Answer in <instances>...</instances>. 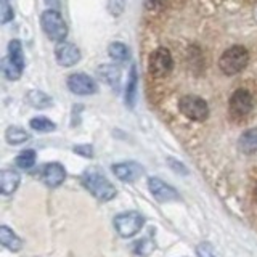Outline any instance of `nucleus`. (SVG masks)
Returning a JSON list of instances; mask_svg holds the SVG:
<instances>
[{
	"label": "nucleus",
	"mask_w": 257,
	"mask_h": 257,
	"mask_svg": "<svg viewBox=\"0 0 257 257\" xmlns=\"http://www.w3.org/2000/svg\"><path fill=\"white\" fill-rule=\"evenodd\" d=\"M80 182H82V185L87 188V191H90L96 199L103 201V203L111 201L117 195V190L114 185L108 180L106 175L101 174L100 171H96V169H88V171H85L80 175Z\"/></svg>",
	"instance_id": "nucleus-1"
},
{
	"label": "nucleus",
	"mask_w": 257,
	"mask_h": 257,
	"mask_svg": "<svg viewBox=\"0 0 257 257\" xmlns=\"http://www.w3.org/2000/svg\"><path fill=\"white\" fill-rule=\"evenodd\" d=\"M249 63V52L243 45H233L227 48L219 58V68L225 76L239 74Z\"/></svg>",
	"instance_id": "nucleus-2"
},
{
	"label": "nucleus",
	"mask_w": 257,
	"mask_h": 257,
	"mask_svg": "<svg viewBox=\"0 0 257 257\" xmlns=\"http://www.w3.org/2000/svg\"><path fill=\"white\" fill-rule=\"evenodd\" d=\"M40 24H42L44 32L52 40L58 44L64 42V39L68 36V26L58 10H52V8L45 10L40 15Z\"/></svg>",
	"instance_id": "nucleus-3"
},
{
	"label": "nucleus",
	"mask_w": 257,
	"mask_h": 257,
	"mask_svg": "<svg viewBox=\"0 0 257 257\" xmlns=\"http://www.w3.org/2000/svg\"><path fill=\"white\" fill-rule=\"evenodd\" d=\"M145 225V217L137 211H128L117 214L114 217V228L122 238H132Z\"/></svg>",
	"instance_id": "nucleus-4"
},
{
	"label": "nucleus",
	"mask_w": 257,
	"mask_h": 257,
	"mask_svg": "<svg viewBox=\"0 0 257 257\" xmlns=\"http://www.w3.org/2000/svg\"><path fill=\"white\" fill-rule=\"evenodd\" d=\"M254 101L252 95L249 93L246 88H238L231 93L228 101V112L235 120H241L249 116V112L252 111Z\"/></svg>",
	"instance_id": "nucleus-5"
},
{
	"label": "nucleus",
	"mask_w": 257,
	"mask_h": 257,
	"mask_svg": "<svg viewBox=\"0 0 257 257\" xmlns=\"http://www.w3.org/2000/svg\"><path fill=\"white\" fill-rule=\"evenodd\" d=\"M174 68V58L164 47L156 48L148 58V71L153 77H166Z\"/></svg>",
	"instance_id": "nucleus-6"
},
{
	"label": "nucleus",
	"mask_w": 257,
	"mask_h": 257,
	"mask_svg": "<svg viewBox=\"0 0 257 257\" xmlns=\"http://www.w3.org/2000/svg\"><path fill=\"white\" fill-rule=\"evenodd\" d=\"M179 109L183 116L191 120H204L209 116V106L206 100L198 95H185L179 101Z\"/></svg>",
	"instance_id": "nucleus-7"
},
{
	"label": "nucleus",
	"mask_w": 257,
	"mask_h": 257,
	"mask_svg": "<svg viewBox=\"0 0 257 257\" xmlns=\"http://www.w3.org/2000/svg\"><path fill=\"white\" fill-rule=\"evenodd\" d=\"M148 188L151 191V195L155 196V199L159 201V203H174V201L180 199L179 191L161 179H158V177L148 179Z\"/></svg>",
	"instance_id": "nucleus-8"
},
{
	"label": "nucleus",
	"mask_w": 257,
	"mask_h": 257,
	"mask_svg": "<svg viewBox=\"0 0 257 257\" xmlns=\"http://www.w3.org/2000/svg\"><path fill=\"white\" fill-rule=\"evenodd\" d=\"M66 84L74 95H93L98 90L95 80L84 72H74V74L68 76Z\"/></svg>",
	"instance_id": "nucleus-9"
},
{
	"label": "nucleus",
	"mask_w": 257,
	"mask_h": 257,
	"mask_svg": "<svg viewBox=\"0 0 257 257\" xmlns=\"http://www.w3.org/2000/svg\"><path fill=\"white\" fill-rule=\"evenodd\" d=\"M55 58H56V61H58L60 66L71 68V66H74V64L79 63L80 52L74 44L64 40V42H60L55 47Z\"/></svg>",
	"instance_id": "nucleus-10"
},
{
	"label": "nucleus",
	"mask_w": 257,
	"mask_h": 257,
	"mask_svg": "<svg viewBox=\"0 0 257 257\" xmlns=\"http://www.w3.org/2000/svg\"><path fill=\"white\" fill-rule=\"evenodd\" d=\"M112 172L117 177L119 180L132 183L135 180H139L143 175V167L140 164L134 163V161H128V163H119L112 166Z\"/></svg>",
	"instance_id": "nucleus-11"
},
{
	"label": "nucleus",
	"mask_w": 257,
	"mask_h": 257,
	"mask_svg": "<svg viewBox=\"0 0 257 257\" xmlns=\"http://www.w3.org/2000/svg\"><path fill=\"white\" fill-rule=\"evenodd\" d=\"M66 180V171L60 163H48L42 169V182L47 187L56 188Z\"/></svg>",
	"instance_id": "nucleus-12"
},
{
	"label": "nucleus",
	"mask_w": 257,
	"mask_h": 257,
	"mask_svg": "<svg viewBox=\"0 0 257 257\" xmlns=\"http://www.w3.org/2000/svg\"><path fill=\"white\" fill-rule=\"evenodd\" d=\"M21 183V175L16 171H10V169H5V171L0 172V193L4 196H10L18 190Z\"/></svg>",
	"instance_id": "nucleus-13"
},
{
	"label": "nucleus",
	"mask_w": 257,
	"mask_h": 257,
	"mask_svg": "<svg viewBox=\"0 0 257 257\" xmlns=\"http://www.w3.org/2000/svg\"><path fill=\"white\" fill-rule=\"evenodd\" d=\"M96 72H98V76L101 80H104L111 88H114V90L117 92L119 87H120V69L117 66H114V64H103V66H100L98 69H96Z\"/></svg>",
	"instance_id": "nucleus-14"
},
{
	"label": "nucleus",
	"mask_w": 257,
	"mask_h": 257,
	"mask_svg": "<svg viewBox=\"0 0 257 257\" xmlns=\"http://www.w3.org/2000/svg\"><path fill=\"white\" fill-rule=\"evenodd\" d=\"M0 244H2L4 247H7L8 251L18 252L23 247V239L16 235L13 230L2 225V227H0Z\"/></svg>",
	"instance_id": "nucleus-15"
},
{
	"label": "nucleus",
	"mask_w": 257,
	"mask_h": 257,
	"mask_svg": "<svg viewBox=\"0 0 257 257\" xmlns=\"http://www.w3.org/2000/svg\"><path fill=\"white\" fill-rule=\"evenodd\" d=\"M137 85H139V72H137V66L132 64L131 72H128V79H127V87H125V104L128 108L135 106V100H137Z\"/></svg>",
	"instance_id": "nucleus-16"
},
{
	"label": "nucleus",
	"mask_w": 257,
	"mask_h": 257,
	"mask_svg": "<svg viewBox=\"0 0 257 257\" xmlns=\"http://www.w3.org/2000/svg\"><path fill=\"white\" fill-rule=\"evenodd\" d=\"M238 147L244 155L257 153V128H249L241 135L238 140Z\"/></svg>",
	"instance_id": "nucleus-17"
},
{
	"label": "nucleus",
	"mask_w": 257,
	"mask_h": 257,
	"mask_svg": "<svg viewBox=\"0 0 257 257\" xmlns=\"http://www.w3.org/2000/svg\"><path fill=\"white\" fill-rule=\"evenodd\" d=\"M26 101L31 104L32 108H36V109H44V108H48V106H52V104H53L52 96H48L42 90H31V92H28Z\"/></svg>",
	"instance_id": "nucleus-18"
},
{
	"label": "nucleus",
	"mask_w": 257,
	"mask_h": 257,
	"mask_svg": "<svg viewBox=\"0 0 257 257\" xmlns=\"http://www.w3.org/2000/svg\"><path fill=\"white\" fill-rule=\"evenodd\" d=\"M7 58L10 60L13 64H16L21 71L24 69V53H23V45L20 40H12L10 44H8V55Z\"/></svg>",
	"instance_id": "nucleus-19"
},
{
	"label": "nucleus",
	"mask_w": 257,
	"mask_h": 257,
	"mask_svg": "<svg viewBox=\"0 0 257 257\" xmlns=\"http://www.w3.org/2000/svg\"><path fill=\"white\" fill-rule=\"evenodd\" d=\"M108 55L112 61L116 63H124L128 60L131 56V52H128V47L122 42H112L108 47Z\"/></svg>",
	"instance_id": "nucleus-20"
},
{
	"label": "nucleus",
	"mask_w": 257,
	"mask_h": 257,
	"mask_svg": "<svg viewBox=\"0 0 257 257\" xmlns=\"http://www.w3.org/2000/svg\"><path fill=\"white\" fill-rule=\"evenodd\" d=\"M5 139L10 145H23L31 140V134L21 127H8L5 132Z\"/></svg>",
	"instance_id": "nucleus-21"
},
{
	"label": "nucleus",
	"mask_w": 257,
	"mask_h": 257,
	"mask_svg": "<svg viewBox=\"0 0 257 257\" xmlns=\"http://www.w3.org/2000/svg\"><path fill=\"white\" fill-rule=\"evenodd\" d=\"M31 128L36 132H42V134H47V132H52L56 128V124L52 122L50 119L45 117V116H37V117H32L31 122H29Z\"/></svg>",
	"instance_id": "nucleus-22"
},
{
	"label": "nucleus",
	"mask_w": 257,
	"mask_h": 257,
	"mask_svg": "<svg viewBox=\"0 0 257 257\" xmlns=\"http://www.w3.org/2000/svg\"><path fill=\"white\" fill-rule=\"evenodd\" d=\"M134 247H135V249H134L135 254H139V255H142V257H147V255H150L153 251H155V249H156V244H155V241H153L151 236H147V238H143V239H140V241H137Z\"/></svg>",
	"instance_id": "nucleus-23"
},
{
	"label": "nucleus",
	"mask_w": 257,
	"mask_h": 257,
	"mask_svg": "<svg viewBox=\"0 0 257 257\" xmlns=\"http://www.w3.org/2000/svg\"><path fill=\"white\" fill-rule=\"evenodd\" d=\"M2 72L8 80H18L23 74V71L8 60L7 56L2 60Z\"/></svg>",
	"instance_id": "nucleus-24"
},
{
	"label": "nucleus",
	"mask_w": 257,
	"mask_h": 257,
	"mask_svg": "<svg viewBox=\"0 0 257 257\" xmlns=\"http://www.w3.org/2000/svg\"><path fill=\"white\" fill-rule=\"evenodd\" d=\"M36 164V151L34 150H26L18 155L16 158V166L20 169H31Z\"/></svg>",
	"instance_id": "nucleus-25"
},
{
	"label": "nucleus",
	"mask_w": 257,
	"mask_h": 257,
	"mask_svg": "<svg viewBox=\"0 0 257 257\" xmlns=\"http://www.w3.org/2000/svg\"><path fill=\"white\" fill-rule=\"evenodd\" d=\"M72 151L76 153V155L82 156V158H92L93 156V147L90 143H82V145H76Z\"/></svg>",
	"instance_id": "nucleus-26"
},
{
	"label": "nucleus",
	"mask_w": 257,
	"mask_h": 257,
	"mask_svg": "<svg viewBox=\"0 0 257 257\" xmlns=\"http://www.w3.org/2000/svg\"><path fill=\"white\" fill-rule=\"evenodd\" d=\"M196 255L198 257H215V252H214V247L211 243H201L198 244L196 247Z\"/></svg>",
	"instance_id": "nucleus-27"
},
{
	"label": "nucleus",
	"mask_w": 257,
	"mask_h": 257,
	"mask_svg": "<svg viewBox=\"0 0 257 257\" xmlns=\"http://www.w3.org/2000/svg\"><path fill=\"white\" fill-rule=\"evenodd\" d=\"M108 12L112 16H119L124 12V0H109L108 2Z\"/></svg>",
	"instance_id": "nucleus-28"
},
{
	"label": "nucleus",
	"mask_w": 257,
	"mask_h": 257,
	"mask_svg": "<svg viewBox=\"0 0 257 257\" xmlns=\"http://www.w3.org/2000/svg\"><path fill=\"white\" fill-rule=\"evenodd\" d=\"M13 15V8L8 5V0H2V23L7 24L8 21H12Z\"/></svg>",
	"instance_id": "nucleus-29"
},
{
	"label": "nucleus",
	"mask_w": 257,
	"mask_h": 257,
	"mask_svg": "<svg viewBox=\"0 0 257 257\" xmlns=\"http://www.w3.org/2000/svg\"><path fill=\"white\" fill-rule=\"evenodd\" d=\"M167 163H169V166H171L177 174H183V175H187V174H188L187 167H185L182 163H179V161H177V159L169 158V159H167Z\"/></svg>",
	"instance_id": "nucleus-30"
},
{
	"label": "nucleus",
	"mask_w": 257,
	"mask_h": 257,
	"mask_svg": "<svg viewBox=\"0 0 257 257\" xmlns=\"http://www.w3.org/2000/svg\"><path fill=\"white\" fill-rule=\"evenodd\" d=\"M45 4L52 8V10H58L61 5V0H45Z\"/></svg>",
	"instance_id": "nucleus-31"
},
{
	"label": "nucleus",
	"mask_w": 257,
	"mask_h": 257,
	"mask_svg": "<svg viewBox=\"0 0 257 257\" xmlns=\"http://www.w3.org/2000/svg\"><path fill=\"white\" fill-rule=\"evenodd\" d=\"M254 199H255V204H257V185H255V188H254Z\"/></svg>",
	"instance_id": "nucleus-32"
}]
</instances>
